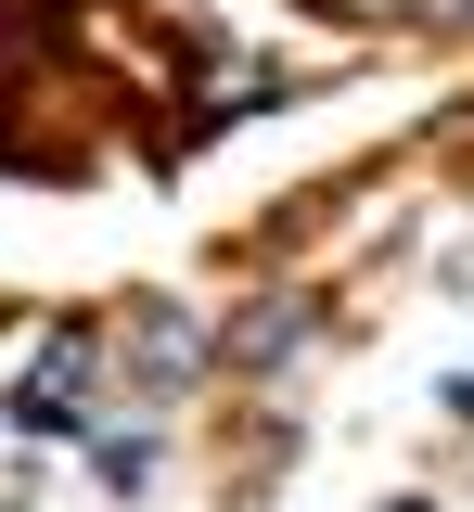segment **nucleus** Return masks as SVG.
<instances>
[{
    "label": "nucleus",
    "instance_id": "f257e3e1",
    "mask_svg": "<svg viewBox=\"0 0 474 512\" xmlns=\"http://www.w3.org/2000/svg\"><path fill=\"white\" fill-rule=\"evenodd\" d=\"M308 333H321V308H308V295H257V308L231 320V333H218V359H231V372H295V346H308Z\"/></svg>",
    "mask_w": 474,
    "mask_h": 512
},
{
    "label": "nucleus",
    "instance_id": "f03ea898",
    "mask_svg": "<svg viewBox=\"0 0 474 512\" xmlns=\"http://www.w3.org/2000/svg\"><path fill=\"white\" fill-rule=\"evenodd\" d=\"M193 359H205V333L180 308H129V384H141V397H180Z\"/></svg>",
    "mask_w": 474,
    "mask_h": 512
},
{
    "label": "nucleus",
    "instance_id": "7ed1b4c3",
    "mask_svg": "<svg viewBox=\"0 0 474 512\" xmlns=\"http://www.w3.org/2000/svg\"><path fill=\"white\" fill-rule=\"evenodd\" d=\"M90 474H103L116 500H129V487H154V436H103V448H90Z\"/></svg>",
    "mask_w": 474,
    "mask_h": 512
},
{
    "label": "nucleus",
    "instance_id": "20e7f679",
    "mask_svg": "<svg viewBox=\"0 0 474 512\" xmlns=\"http://www.w3.org/2000/svg\"><path fill=\"white\" fill-rule=\"evenodd\" d=\"M26 39H39V13H26V0H0V77L26 64Z\"/></svg>",
    "mask_w": 474,
    "mask_h": 512
},
{
    "label": "nucleus",
    "instance_id": "39448f33",
    "mask_svg": "<svg viewBox=\"0 0 474 512\" xmlns=\"http://www.w3.org/2000/svg\"><path fill=\"white\" fill-rule=\"evenodd\" d=\"M449 26H474V0H449Z\"/></svg>",
    "mask_w": 474,
    "mask_h": 512
}]
</instances>
